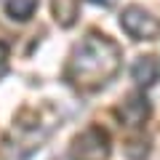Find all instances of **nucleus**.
<instances>
[{
  "instance_id": "nucleus-9",
  "label": "nucleus",
  "mask_w": 160,
  "mask_h": 160,
  "mask_svg": "<svg viewBox=\"0 0 160 160\" xmlns=\"http://www.w3.org/2000/svg\"><path fill=\"white\" fill-rule=\"evenodd\" d=\"M6 59H8V46L3 43V40H0V67L6 64Z\"/></svg>"
},
{
  "instance_id": "nucleus-6",
  "label": "nucleus",
  "mask_w": 160,
  "mask_h": 160,
  "mask_svg": "<svg viewBox=\"0 0 160 160\" xmlns=\"http://www.w3.org/2000/svg\"><path fill=\"white\" fill-rule=\"evenodd\" d=\"M78 8L80 0H53V16L62 27H72L78 19Z\"/></svg>"
},
{
  "instance_id": "nucleus-10",
  "label": "nucleus",
  "mask_w": 160,
  "mask_h": 160,
  "mask_svg": "<svg viewBox=\"0 0 160 160\" xmlns=\"http://www.w3.org/2000/svg\"><path fill=\"white\" fill-rule=\"evenodd\" d=\"M91 3H96V6H104V8H112L118 0H91Z\"/></svg>"
},
{
  "instance_id": "nucleus-4",
  "label": "nucleus",
  "mask_w": 160,
  "mask_h": 160,
  "mask_svg": "<svg viewBox=\"0 0 160 160\" xmlns=\"http://www.w3.org/2000/svg\"><path fill=\"white\" fill-rule=\"evenodd\" d=\"M118 115L126 126H144V120L149 118V99L144 93H131L118 107Z\"/></svg>"
},
{
  "instance_id": "nucleus-2",
  "label": "nucleus",
  "mask_w": 160,
  "mask_h": 160,
  "mask_svg": "<svg viewBox=\"0 0 160 160\" xmlns=\"http://www.w3.org/2000/svg\"><path fill=\"white\" fill-rule=\"evenodd\" d=\"M109 136L104 128L91 126L75 136L72 142V160H107L109 158Z\"/></svg>"
},
{
  "instance_id": "nucleus-3",
  "label": "nucleus",
  "mask_w": 160,
  "mask_h": 160,
  "mask_svg": "<svg viewBox=\"0 0 160 160\" xmlns=\"http://www.w3.org/2000/svg\"><path fill=\"white\" fill-rule=\"evenodd\" d=\"M120 27L133 40H155L160 38V22L142 6H128L120 13Z\"/></svg>"
},
{
  "instance_id": "nucleus-8",
  "label": "nucleus",
  "mask_w": 160,
  "mask_h": 160,
  "mask_svg": "<svg viewBox=\"0 0 160 160\" xmlns=\"http://www.w3.org/2000/svg\"><path fill=\"white\" fill-rule=\"evenodd\" d=\"M147 152H149V147H147L144 139H133V142L126 144V155L131 160H144V155H147Z\"/></svg>"
},
{
  "instance_id": "nucleus-1",
  "label": "nucleus",
  "mask_w": 160,
  "mask_h": 160,
  "mask_svg": "<svg viewBox=\"0 0 160 160\" xmlns=\"http://www.w3.org/2000/svg\"><path fill=\"white\" fill-rule=\"evenodd\" d=\"M120 67V46L107 35L91 32L72 51L64 78L80 91H93L104 86Z\"/></svg>"
},
{
  "instance_id": "nucleus-7",
  "label": "nucleus",
  "mask_w": 160,
  "mask_h": 160,
  "mask_svg": "<svg viewBox=\"0 0 160 160\" xmlns=\"http://www.w3.org/2000/svg\"><path fill=\"white\" fill-rule=\"evenodd\" d=\"M38 8V0H8L6 3V13L16 22H27Z\"/></svg>"
},
{
  "instance_id": "nucleus-5",
  "label": "nucleus",
  "mask_w": 160,
  "mask_h": 160,
  "mask_svg": "<svg viewBox=\"0 0 160 160\" xmlns=\"http://www.w3.org/2000/svg\"><path fill=\"white\" fill-rule=\"evenodd\" d=\"M131 78L136 80V86L149 88L152 83L160 80V62L155 56H139L131 67Z\"/></svg>"
}]
</instances>
